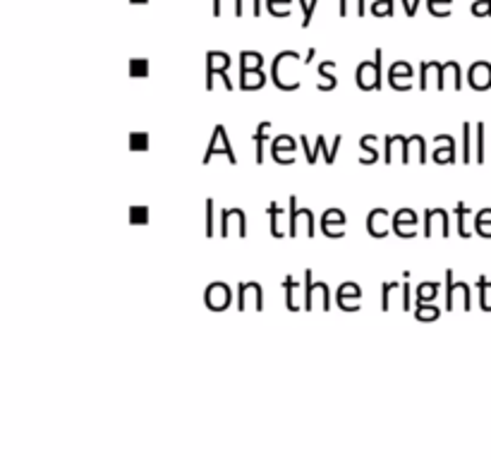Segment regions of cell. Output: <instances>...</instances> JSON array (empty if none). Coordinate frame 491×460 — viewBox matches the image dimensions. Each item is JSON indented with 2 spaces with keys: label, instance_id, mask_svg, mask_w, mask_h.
<instances>
[{
  "label": "cell",
  "instance_id": "cell-1",
  "mask_svg": "<svg viewBox=\"0 0 491 460\" xmlns=\"http://www.w3.org/2000/svg\"><path fill=\"white\" fill-rule=\"evenodd\" d=\"M381 65H384V51L381 48H377L374 60L360 63L358 70H355V84H358L360 91H379L384 86Z\"/></svg>",
  "mask_w": 491,
  "mask_h": 460
},
{
  "label": "cell",
  "instance_id": "cell-2",
  "mask_svg": "<svg viewBox=\"0 0 491 460\" xmlns=\"http://www.w3.org/2000/svg\"><path fill=\"white\" fill-rule=\"evenodd\" d=\"M305 298H302V310L312 312L317 310V298L321 300V310L329 312L331 310V290L329 285L324 283H314L312 281V269H305Z\"/></svg>",
  "mask_w": 491,
  "mask_h": 460
},
{
  "label": "cell",
  "instance_id": "cell-3",
  "mask_svg": "<svg viewBox=\"0 0 491 460\" xmlns=\"http://www.w3.org/2000/svg\"><path fill=\"white\" fill-rule=\"evenodd\" d=\"M214 156H225V159L230 161V166H237V156H235V151H233V144H230V139H228V135H225V127L223 125H216L214 127L211 142H209L207 154H204V159H202L204 166H209Z\"/></svg>",
  "mask_w": 491,
  "mask_h": 460
},
{
  "label": "cell",
  "instance_id": "cell-4",
  "mask_svg": "<svg viewBox=\"0 0 491 460\" xmlns=\"http://www.w3.org/2000/svg\"><path fill=\"white\" fill-rule=\"evenodd\" d=\"M443 278H446V307H443V310L453 312L455 307H458V295H460V298H463V310L470 312L472 310L470 285H467L465 281H455V278H453V269H446Z\"/></svg>",
  "mask_w": 491,
  "mask_h": 460
},
{
  "label": "cell",
  "instance_id": "cell-5",
  "mask_svg": "<svg viewBox=\"0 0 491 460\" xmlns=\"http://www.w3.org/2000/svg\"><path fill=\"white\" fill-rule=\"evenodd\" d=\"M233 302V290L230 285L223 281H214L204 290V305L209 312H225Z\"/></svg>",
  "mask_w": 491,
  "mask_h": 460
},
{
  "label": "cell",
  "instance_id": "cell-6",
  "mask_svg": "<svg viewBox=\"0 0 491 460\" xmlns=\"http://www.w3.org/2000/svg\"><path fill=\"white\" fill-rule=\"evenodd\" d=\"M247 307H252L254 312L264 310V288L256 281L237 283V312H244Z\"/></svg>",
  "mask_w": 491,
  "mask_h": 460
},
{
  "label": "cell",
  "instance_id": "cell-7",
  "mask_svg": "<svg viewBox=\"0 0 491 460\" xmlns=\"http://www.w3.org/2000/svg\"><path fill=\"white\" fill-rule=\"evenodd\" d=\"M300 221H305L307 223V237H314V213L309 211V209H300L297 206V197L290 195L288 199V235L290 237H297V232H300Z\"/></svg>",
  "mask_w": 491,
  "mask_h": 460
},
{
  "label": "cell",
  "instance_id": "cell-8",
  "mask_svg": "<svg viewBox=\"0 0 491 460\" xmlns=\"http://www.w3.org/2000/svg\"><path fill=\"white\" fill-rule=\"evenodd\" d=\"M346 225H348V216L343 209H326L321 213V232L324 237H331V240H338V237H346Z\"/></svg>",
  "mask_w": 491,
  "mask_h": 460
},
{
  "label": "cell",
  "instance_id": "cell-9",
  "mask_svg": "<svg viewBox=\"0 0 491 460\" xmlns=\"http://www.w3.org/2000/svg\"><path fill=\"white\" fill-rule=\"evenodd\" d=\"M233 228L237 230L240 237H247V213H244V209L233 206L221 211V235L228 237Z\"/></svg>",
  "mask_w": 491,
  "mask_h": 460
},
{
  "label": "cell",
  "instance_id": "cell-10",
  "mask_svg": "<svg viewBox=\"0 0 491 460\" xmlns=\"http://www.w3.org/2000/svg\"><path fill=\"white\" fill-rule=\"evenodd\" d=\"M417 221L419 218L412 209H398L393 221H391V230H393L400 240H412V237L417 235V230H414L417 228Z\"/></svg>",
  "mask_w": 491,
  "mask_h": 460
},
{
  "label": "cell",
  "instance_id": "cell-11",
  "mask_svg": "<svg viewBox=\"0 0 491 460\" xmlns=\"http://www.w3.org/2000/svg\"><path fill=\"white\" fill-rule=\"evenodd\" d=\"M297 142L292 135H278L271 142V159L280 163V166H295V156H285V154H297Z\"/></svg>",
  "mask_w": 491,
  "mask_h": 460
},
{
  "label": "cell",
  "instance_id": "cell-12",
  "mask_svg": "<svg viewBox=\"0 0 491 460\" xmlns=\"http://www.w3.org/2000/svg\"><path fill=\"white\" fill-rule=\"evenodd\" d=\"M451 86L453 91H460L463 89V70H460V63L458 60H446L441 63V70H438V81H436V89L443 91Z\"/></svg>",
  "mask_w": 491,
  "mask_h": 460
},
{
  "label": "cell",
  "instance_id": "cell-13",
  "mask_svg": "<svg viewBox=\"0 0 491 460\" xmlns=\"http://www.w3.org/2000/svg\"><path fill=\"white\" fill-rule=\"evenodd\" d=\"M360 300H362V288L358 283L346 281V283L338 285L336 302L343 312H360Z\"/></svg>",
  "mask_w": 491,
  "mask_h": 460
},
{
  "label": "cell",
  "instance_id": "cell-14",
  "mask_svg": "<svg viewBox=\"0 0 491 460\" xmlns=\"http://www.w3.org/2000/svg\"><path fill=\"white\" fill-rule=\"evenodd\" d=\"M412 77H414V70L407 60H398L388 67V84L393 86L395 91H410Z\"/></svg>",
  "mask_w": 491,
  "mask_h": 460
},
{
  "label": "cell",
  "instance_id": "cell-15",
  "mask_svg": "<svg viewBox=\"0 0 491 460\" xmlns=\"http://www.w3.org/2000/svg\"><path fill=\"white\" fill-rule=\"evenodd\" d=\"M391 213L386 211V209L381 206H377V209H372L369 213H367V221H365V225H367V232L374 237V240H384L386 235H388V223H391Z\"/></svg>",
  "mask_w": 491,
  "mask_h": 460
},
{
  "label": "cell",
  "instance_id": "cell-16",
  "mask_svg": "<svg viewBox=\"0 0 491 460\" xmlns=\"http://www.w3.org/2000/svg\"><path fill=\"white\" fill-rule=\"evenodd\" d=\"M341 144H343V135L333 137L331 147H326V137L319 135L317 137V144H314V149H312V154L307 156V163H309V166H314V163H317V159H319V154H321V156H324V161H326V166H333V163H336L338 151H341Z\"/></svg>",
  "mask_w": 491,
  "mask_h": 460
},
{
  "label": "cell",
  "instance_id": "cell-17",
  "mask_svg": "<svg viewBox=\"0 0 491 460\" xmlns=\"http://www.w3.org/2000/svg\"><path fill=\"white\" fill-rule=\"evenodd\" d=\"M230 70V55L223 53V51H209L207 53V84L204 89L214 91V77L221 72H228Z\"/></svg>",
  "mask_w": 491,
  "mask_h": 460
},
{
  "label": "cell",
  "instance_id": "cell-18",
  "mask_svg": "<svg viewBox=\"0 0 491 460\" xmlns=\"http://www.w3.org/2000/svg\"><path fill=\"white\" fill-rule=\"evenodd\" d=\"M467 81L475 91H487L491 89V63L479 60L472 63L470 70H467Z\"/></svg>",
  "mask_w": 491,
  "mask_h": 460
},
{
  "label": "cell",
  "instance_id": "cell-19",
  "mask_svg": "<svg viewBox=\"0 0 491 460\" xmlns=\"http://www.w3.org/2000/svg\"><path fill=\"white\" fill-rule=\"evenodd\" d=\"M436 149L431 151V161L438 166H451L455 163V139L451 135H436Z\"/></svg>",
  "mask_w": 491,
  "mask_h": 460
},
{
  "label": "cell",
  "instance_id": "cell-20",
  "mask_svg": "<svg viewBox=\"0 0 491 460\" xmlns=\"http://www.w3.org/2000/svg\"><path fill=\"white\" fill-rule=\"evenodd\" d=\"M271 130V120H264L259 122V127H256V132L252 135V142L256 144V166H264V156H266V142H268V135L266 132Z\"/></svg>",
  "mask_w": 491,
  "mask_h": 460
},
{
  "label": "cell",
  "instance_id": "cell-21",
  "mask_svg": "<svg viewBox=\"0 0 491 460\" xmlns=\"http://www.w3.org/2000/svg\"><path fill=\"white\" fill-rule=\"evenodd\" d=\"M438 70H441V60H424L419 65V89L426 91L431 86V79H434V86L438 81Z\"/></svg>",
  "mask_w": 491,
  "mask_h": 460
},
{
  "label": "cell",
  "instance_id": "cell-22",
  "mask_svg": "<svg viewBox=\"0 0 491 460\" xmlns=\"http://www.w3.org/2000/svg\"><path fill=\"white\" fill-rule=\"evenodd\" d=\"M266 84L264 70H249V72H240V89L242 91H256Z\"/></svg>",
  "mask_w": 491,
  "mask_h": 460
},
{
  "label": "cell",
  "instance_id": "cell-23",
  "mask_svg": "<svg viewBox=\"0 0 491 460\" xmlns=\"http://www.w3.org/2000/svg\"><path fill=\"white\" fill-rule=\"evenodd\" d=\"M333 70H336V60H324L319 65V77H321V81L317 84L319 91H333L338 86V79H336V74H333Z\"/></svg>",
  "mask_w": 491,
  "mask_h": 460
},
{
  "label": "cell",
  "instance_id": "cell-24",
  "mask_svg": "<svg viewBox=\"0 0 491 460\" xmlns=\"http://www.w3.org/2000/svg\"><path fill=\"white\" fill-rule=\"evenodd\" d=\"M266 213H268V221H271V235L276 237V240L288 235V230L280 228V218L288 216V211H283L278 202H271V204H268V209H266Z\"/></svg>",
  "mask_w": 491,
  "mask_h": 460
},
{
  "label": "cell",
  "instance_id": "cell-25",
  "mask_svg": "<svg viewBox=\"0 0 491 460\" xmlns=\"http://www.w3.org/2000/svg\"><path fill=\"white\" fill-rule=\"evenodd\" d=\"M441 293V283L438 281H422L414 288V298L417 302H434Z\"/></svg>",
  "mask_w": 491,
  "mask_h": 460
},
{
  "label": "cell",
  "instance_id": "cell-26",
  "mask_svg": "<svg viewBox=\"0 0 491 460\" xmlns=\"http://www.w3.org/2000/svg\"><path fill=\"white\" fill-rule=\"evenodd\" d=\"M266 58L259 51H242L240 53V72H249V70H261Z\"/></svg>",
  "mask_w": 491,
  "mask_h": 460
},
{
  "label": "cell",
  "instance_id": "cell-27",
  "mask_svg": "<svg viewBox=\"0 0 491 460\" xmlns=\"http://www.w3.org/2000/svg\"><path fill=\"white\" fill-rule=\"evenodd\" d=\"M377 139H379L377 135H362L360 137V147L367 154V156H362V159H360L362 166H372V163H377L379 151H377V147H374V144H377Z\"/></svg>",
  "mask_w": 491,
  "mask_h": 460
},
{
  "label": "cell",
  "instance_id": "cell-28",
  "mask_svg": "<svg viewBox=\"0 0 491 460\" xmlns=\"http://www.w3.org/2000/svg\"><path fill=\"white\" fill-rule=\"evenodd\" d=\"M441 317V307H436L434 302H417L414 305V319L417 322H436Z\"/></svg>",
  "mask_w": 491,
  "mask_h": 460
},
{
  "label": "cell",
  "instance_id": "cell-29",
  "mask_svg": "<svg viewBox=\"0 0 491 460\" xmlns=\"http://www.w3.org/2000/svg\"><path fill=\"white\" fill-rule=\"evenodd\" d=\"M283 288H285V310L288 312H297V310H302L300 305H297V281L292 276H285L283 278Z\"/></svg>",
  "mask_w": 491,
  "mask_h": 460
},
{
  "label": "cell",
  "instance_id": "cell-30",
  "mask_svg": "<svg viewBox=\"0 0 491 460\" xmlns=\"http://www.w3.org/2000/svg\"><path fill=\"white\" fill-rule=\"evenodd\" d=\"M484 130H487V125L484 122H477L475 125V161L482 166L484 159H487V142H484Z\"/></svg>",
  "mask_w": 491,
  "mask_h": 460
},
{
  "label": "cell",
  "instance_id": "cell-31",
  "mask_svg": "<svg viewBox=\"0 0 491 460\" xmlns=\"http://www.w3.org/2000/svg\"><path fill=\"white\" fill-rule=\"evenodd\" d=\"M475 288L479 290V310L482 312H491V302H489V293H491V281L487 276H479Z\"/></svg>",
  "mask_w": 491,
  "mask_h": 460
},
{
  "label": "cell",
  "instance_id": "cell-32",
  "mask_svg": "<svg viewBox=\"0 0 491 460\" xmlns=\"http://www.w3.org/2000/svg\"><path fill=\"white\" fill-rule=\"evenodd\" d=\"M127 70H130L132 79H146V77H149V72H151V63L146 60V58H132Z\"/></svg>",
  "mask_w": 491,
  "mask_h": 460
},
{
  "label": "cell",
  "instance_id": "cell-33",
  "mask_svg": "<svg viewBox=\"0 0 491 460\" xmlns=\"http://www.w3.org/2000/svg\"><path fill=\"white\" fill-rule=\"evenodd\" d=\"M475 232L479 237H491V209H482L475 216Z\"/></svg>",
  "mask_w": 491,
  "mask_h": 460
},
{
  "label": "cell",
  "instance_id": "cell-34",
  "mask_svg": "<svg viewBox=\"0 0 491 460\" xmlns=\"http://www.w3.org/2000/svg\"><path fill=\"white\" fill-rule=\"evenodd\" d=\"M149 147H151L149 132H130V137H127V149L130 151H149Z\"/></svg>",
  "mask_w": 491,
  "mask_h": 460
},
{
  "label": "cell",
  "instance_id": "cell-35",
  "mask_svg": "<svg viewBox=\"0 0 491 460\" xmlns=\"http://www.w3.org/2000/svg\"><path fill=\"white\" fill-rule=\"evenodd\" d=\"M127 221H130V225H146L151 221V209L149 206H132L127 209Z\"/></svg>",
  "mask_w": 491,
  "mask_h": 460
},
{
  "label": "cell",
  "instance_id": "cell-36",
  "mask_svg": "<svg viewBox=\"0 0 491 460\" xmlns=\"http://www.w3.org/2000/svg\"><path fill=\"white\" fill-rule=\"evenodd\" d=\"M455 216H458V235L460 237H470L472 230H467V216H470V209L465 206V202L455 204Z\"/></svg>",
  "mask_w": 491,
  "mask_h": 460
},
{
  "label": "cell",
  "instance_id": "cell-37",
  "mask_svg": "<svg viewBox=\"0 0 491 460\" xmlns=\"http://www.w3.org/2000/svg\"><path fill=\"white\" fill-rule=\"evenodd\" d=\"M470 144H472V125H470V122H463V163L475 161Z\"/></svg>",
  "mask_w": 491,
  "mask_h": 460
},
{
  "label": "cell",
  "instance_id": "cell-38",
  "mask_svg": "<svg viewBox=\"0 0 491 460\" xmlns=\"http://www.w3.org/2000/svg\"><path fill=\"white\" fill-rule=\"evenodd\" d=\"M402 139H407V137H402V135H386L384 137V147H386V156H384V161L386 163H393V147L395 144H405Z\"/></svg>",
  "mask_w": 491,
  "mask_h": 460
},
{
  "label": "cell",
  "instance_id": "cell-39",
  "mask_svg": "<svg viewBox=\"0 0 491 460\" xmlns=\"http://www.w3.org/2000/svg\"><path fill=\"white\" fill-rule=\"evenodd\" d=\"M402 283L398 281H388V283H381V312H388L391 310V293L395 288H400Z\"/></svg>",
  "mask_w": 491,
  "mask_h": 460
},
{
  "label": "cell",
  "instance_id": "cell-40",
  "mask_svg": "<svg viewBox=\"0 0 491 460\" xmlns=\"http://www.w3.org/2000/svg\"><path fill=\"white\" fill-rule=\"evenodd\" d=\"M407 278H410V276H405V281H402V285H400V307H402V312L412 310V305H410V283H407Z\"/></svg>",
  "mask_w": 491,
  "mask_h": 460
},
{
  "label": "cell",
  "instance_id": "cell-41",
  "mask_svg": "<svg viewBox=\"0 0 491 460\" xmlns=\"http://www.w3.org/2000/svg\"><path fill=\"white\" fill-rule=\"evenodd\" d=\"M214 232H216V230H214V199L209 197V199H207V230H204V235H207L209 240H211Z\"/></svg>",
  "mask_w": 491,
  "mask_h": 460
},
{
  "label": "cell",
  "instance_id": "cell-42",
  "mask_svg": "<svg viewBox=\"0 0 491 460\" xmlns=\"http://www.w3.org/2000/svg\"><path fill=\"white\" fill-rule=\"evenodd\" d=\"M314 8H317V0H302V10H305V20H302V27H309V22H312V13H314Z\"/></svg>",
  "mask_w": 491,
  "mask_h": 460
},
{
  "label": "cell",
  "instance_id": "cell-43",
  "mask_svg": "<svg viewBox=\"0 0 491 460\" xmlns=\"http://www.w3.org/2000/svg\"><path fill=\"white\" fill-rule=\"evenodd\" d=\"M374 15H393V8H391V0H384V3H377L374 5Z\"/></svg>",
  "mask_w": 491,
  "mask_h": 460
},
{
  "label": "cell",
  "instance_id": "cell-44",
  "mask_svg": "<svg viewBox=\"0 0 491 460\" xmlns=\"http://www.w3.org/2000/svg\"><path fill=\"white\" fill-rule=\"evenodd\" d=\"M254 3V15H259L261 13V8H259V0H252ZM237 15H242V0H237V10H235Z\"/></svg>",
  "mask_w": 491,
  "mask_h": 460
},
{
  "label": "cell",
  "instance_id": "cell-45",
  "mask_svg": "<svg viewBox=\"0 0 491 460\" xmlns=\"http://www.w3.org/2000/svg\"><path fill=\"white\" fill-rule=\"evenodd\" d=\"M314 53H317V48H309V53H307V58H305V65H309V63H312Z\"/></svg>",
  "mask_w": 491,
  "mask_h": 460
},
{
  "label": "cell",
  "instance_id": "cell-46",
  "mask_svg": "<svg viewBox=\"0 0 491 460\" xmlns=\"http://www.w3.org/2000/svg\"><path fill=\"white\" fill-rule=\"evenodd\" d=\"M132 3H144V0H132Z\"/></svg>",
  "mask_w": 491,
  "mask_h": 460
}]
</instances>
